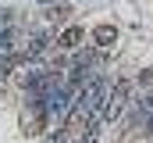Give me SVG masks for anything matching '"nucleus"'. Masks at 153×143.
Segmentation results:
<instances>
[{"mask_svg":"<svg viewBox=\"0 0 153 143\" xmlns=\"http://www.w3.org/2000/svg\"><path fill=\"white\" fill-rule=\"evenodd\" d=\"M132 97V79H117L114 86H111V97H107V104L100 107L103 111V122H114L117 114H121V107H125V100Z\"/></svg>","mask_w":153,"mask_h":143,"instance_id":"obj_1","label":"nucleus"},{"mask_svg":"<svg viewBox=\"0 0 153 143\" xmlns=\"http://www.w3.org/2000/svg\"><path fill=\"white\" fill-rule=\"evenodd\" d=\"M82 43H85V29H78V25H71L57 36V47H64V50H78Z\"/></svg>","mask_w":153,"mask_h":143,"instance_id":"obj_2","label":"nucleus"},{"mask_svg":"<svg viewBox=\"0 0 153 143\" xmlns=\"http://www.w3.org/2000/svg\"><path fill=\"white\" fill-rule=\"evenodd\" d=\"M93 43L103 47V50L114 47V43H117V29H114V25H96V29H93Z\"/></svg>","mask_w":153,"mask_h":143,"instance_id":"obj_3","label":"nucleus"},{"mask_svg":"<svg viewBox=\"0 0 153 143\" xmlns=\"http://www.w3.org/2000/svg\"><path fill=\"white\" fill-rule=\"evenodd\" d=\"M135 82H139V86H153V72H139Z\"/></svg>","mask_w":153,"mask_h":143,"instance_id":"obj_4","label":"nucleus"},{"mask_svg":"<svg viewBox=\"0 0 153 143\" xmlns=\"http://www.w3.org/2000/svg\"><path fill=\"white\" fill-rule=\"evenodd\" d=\"M150 132H153V122H150Z\"/></svg>","mask_w":153,"mask_h":143,"instance_id":"obj_5","label":"nucleus"}]
</instances>
